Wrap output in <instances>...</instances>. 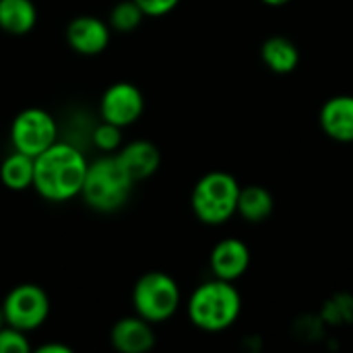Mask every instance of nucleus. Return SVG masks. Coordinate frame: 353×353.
Returning <instances> with one entry per match:
<instances>
[{"mask_svg": "<svg viewBox=\"0 0 353 353\" xmlns=\"http://www.w3.org/2000/svg\"><path fill=\"white\" fill-rule=\"evenodd\" d=\"M89 161L72 143L56 141L35 157L33 188L50 203L72 201L81 194Z\"/></svg>", "mask_w": 353, "mask_h": 353, "instance_id": "1", "label": "nucleus"}, {"mask_svg": "<svg viewBox=\"0 0 353 353\" xmlns=\"http://www.w3.org/2000/svg\"><path fill=\"white\" fill-rule=\"evenodd\" d=\"M137 182L120 163L118 155H103L89 163L81 196L97 213H114L126 205Z\"/></svg>", "mask_w": 353, "mask_h": 353, "instance_id": "2", "label": "nucleus"}, {"mask_svg": "<svg viewBox=\"0 0 353 353\" xmlns=\"http://www.w3.org/2000/svg\"><path fill=\"white\" fill-rule=\"evenodd\" d=\"M242 312V296L234 281L211 279L199 285L188 300V316L194 327L207 333L230 329Z\"/></svg>", "mask_w": 353, "mask_h": 353, "instance_id": "3", "label": "nucleus"}, {"mask_svg": "<svg viewBox=\"0 0 353 353\" xmlns=\"http://www.w3.org/2000/svg\"><path fill=\"white\" fill-rule=\"evenodd\" d=\"M238 180L228 172H209L192 188L190 205L205 225H223L238 213Z\"/></svg>", "mask_w": 353, "mask_h": 353, "instance_id": "4", "label": "nucleus"}, {"mask_svg": "<svg viewBox=\"0 0 353 353\" xmlns=\"http://www.w3.org/2000/svg\"><path fill=\"white\" fill-rule=\"evenodd\" d=\"M180 288L174 277L163 271L145 273L132 288V306L134 312L149 321L151 325L165 323L180 308Z\"/></svg>", "mask_w": 353, "mask_h": 353, "instance_id": "5", "label": "nucleus"}, {"mask_svg": "<svg viewBox=\"0 0 353 353\" xmlns=\"http://www.w3.org/2000/svg\"><path fill=\"white\" fill-rule=\"evenodd\" d=\"M58 141V124L43 108H27L19 112L10 124V145L14 151L37 157Z\"/></svg>", "mask_w": 353, "mask_h": 353, "instance_id": "6", "label": "nucleus"}, {"mask_svg": "<svg viewBox=\"0 0 353 353\" xmlns=\"http://www.w3.org/2000/svg\"><path fill=\"white\" fill-rule=\"evenodd\" d=\"M0 306L6 325L25 333L39 329L50 316V298L46 290L35 283H21L12 288Z\"/></svg>", "mask_w": 353, "mask_h": 353, "instance_id": "7", "label": "nucleus"}, {"mask_svg": "<svg viewBox=\"0 0 353 353\" xmlns=\"http://www.w3.org/2000/svg\"><path fill=\"white\" fill-rule=\"evenodd\" d=\"M143 110H145V97L141 89L126 81L110 85L99 101L101 120L112 122L120 128L134 124L141 118Z\"/></svg>", "mask_w": 353, "mask_h": 353, "instance_id": "8", "label": "nucleus"}, {"mask_svg": "<svg viewBox=\"0 0 353 353\" xmlns=\"http://www.w3.org/2000/svg\"><path fill=\"white\" fill-rule=\"evenodd\" d=\"M66 41L81 56H97L110 43V25L91 14L74 17L66 25Z\"/></svg>", "mask_w": 353, "mask_h": 353, "instance_id": "9", "label": "nucleus"}, {"mask_svg": "<svg viewBox=\"0 0 353 353\" xmlns=\"http://www.w3.org/2000/svg\"><path fill=\"white\" fill-rule=\"evenodd\" d=\"M213 277L223 281H236L240 279L248 267H250V250L248 246L238 238H225L211 250L209 259Z\"/></svg>", "mask_w": 353, "mask_h": 353, "instance_id": "10", "label": "nucleus"}, {"mask_svg": "<svg viewBox=\"0 0 353 353\" xmlns=\"http://www.w3.org/2000/svg\"><path fill=\"white\" fill-rule=\"evenodd\" d=\"M110 341L120 353H147L155 347V333L149 321L134 314L120 319L112 327Z\"/></svg>", "mask_w": 353, "mask_h": 353, "instance_id": "11", "label": "nucleus"}, {"mask_svg": "<svg viewBox=\"0 0 353 353\" xmlns=\"http://www.w3.org/2000/svg\"><path fill=\"white\" fill-rule=\"evenodd\" d=\"M321 128L337 143H353V95H335L321 108Z\"/></svg>", "mask_w": 353, "mask_h": 353, "instance_id": "12", "label": "nucleus"}, {"mask_svg": "<svg viewBox=\"0 0 353 353\" xmlns=\"http://www.w3.org/2000/svg\"><path fill=\"white\" fill-rule=\"evenodd\" d=\"M116 155L134 182L151 178L159 170V163H161L159 149L147 139H139V141L124 145Z\"/></svg>", "mask_w": 353, "mask_h": 353, "instance_id": "13", "label": "nucleus"}, {"mask_svg": "<svg viewBox=\"0 0 353 353\" xmlns=\"http://www.w3.org/2000/svg\"><path fill=\"white\" fill-rule=\"evenodd\" d=\"M261 58L265 66L277 74H290L300 64V52L296 43L285 35H271L261 48Z\"/></svg>", "mask_w": 353, "mask_h": 353, "instance_id": "14", "label": "nucleus"}, {"mask_svg": "<svg viewBox=\"0 0 353 353\" xmlns=\"http://www.w3.org/2000/svg\"><path fill=\"white\" fill-rule=\"evenodd\" d=\"M37 23L33 0H0V29L10 35H25Z\"/></svg>", "mask_w": 353, "mask_h": 353, "instance_id": "15", "label": "nucleus"}, {"mask_svg": "<svg viewBox=\"0 0 353 353\" xmlns=\"http://www.w3.org/2000/svg\"><path fill=\"white\" fill-rule=\"evenodd\" d=\"M33 174H35V157L14 151L6 155L0 163V180L10 190H27L33 188Z\"/></svg>", "mask_w": 353, "mask_h": 353, "instance_id": "16", "label": "nucleus"}, {"mask_svg": "<svg viewBox=\"0 0 353 353\" xmlns=\"http://www.w3.org/2000/svg\"><path fill=\"white\" fill-rule=\"evenodd\" d=\"M275 209V199L265 186H242L238 196V213L248 223H263Z\"/></svg>", "mask_w": 353, "mask_h": 353, "instance_id": "17", "label": "nucleus"}, {"mask_svg": "<svg viewBox=\"0 0 353 353\" xmlns=\"http://www.w3.org/2000/svg\"><path fill=\"white\" fill-rule=\"evenodd\" d=\"M145 19V12L141 10V6L134 0H120L112 12H110V27L120 31V33H128L134 31Z\"/></svg>", "mask_w": 353, "mask_h": 353, "instance_id": "18", "label": "nucleus"}, {"mask_svg": "<svg viewBox=\"0 0 353 353\" xmlns=\"http://www.w3.org/2000/svg\"><path fill=\"white\" fill-rule=\"evenodd\" d=\"M321 319L329 325H350V323H353V298L345 296V294L331 298L325 304Z\"/></svg>", "mask_w": 353, "mask_h": 353, "instance_id": "19", "label": "nucleus"}, {"mask_svg": "<svg viewBox=\"0 0 353 353\" xmlns=\"http://www.w3.org/2000/svg\"><path fill=\"white\" fill-rule=\"evenodd\" d=\"M91 139H93V145H95L99 151H103V153H114V151H118L120 145H122V128L116 126V124H112V122L101 120V122L93 128Z\"/></svg>", "mask_w": 353, "mask_h": 353, "instance_id": "20", "label": "nucleus"}, {"mask_svg": "<svg viewBox=\"0 0 353 353\" xmlns=\"http://www.w3.org/2000/svg\"><path fill=\"white\" fill-rule=\"evenodd\" d=\"M31 352V343L25 331L4 325L0 329V353H27Z\"/></svg>", "mask_w": 353, "mask_h": 353, "instance_id": "21", "label": "nucleus"}, {"mask_svg": "<svg viewBox=\"0 0 353 353\" xmlns=\"http://www.w3.org/2000/svg\"><path fill=\"white\" fill-rule=\"evenodd\" d=\"M134 2L141 6L145 17H163L172 12L180 0H134Z\"/></svg>", "mask_w": 353, "mask_h": 353, "instance_id": "22", "label": "nucleus"}, {"mask_svg": "<svg viewBox=\"0 0 353 353\" xmlns=\"http://www.w3.org/2000/svg\"><path fill=\"white\" fill-rule=\"evenodd\" d=\"M37 353H70V347L64 343H46L37 347Z\"/></svg>", "mask_w": 353, "mask_h": 353, "instance_id": "23", "label": "nucleus"}, {"mask_svg": "<svg viewBox=\"0 0 353 353\" xmlns=\"http://www.w3.org/2000/svg\"><path fill=\"white\" fill-rule=\"evenodd\" d=\"M265 4H269V6H283V4H288L290 0H263Z\"/></svg>", "mask_w": 353, "mask_h": 353, "instance_id": "24", "label": "nucleus"}, {"mask_svg": "<svg viewBox=\"0 0 353 353\" xmlns=\"http://www.w3.org/2000/svg\"><path fill=\"white\" fill-rule=\"evenodd\" d=\"M6 325V321H4V312H2V306H0V329Z\"/></svg>", "mask_w": 353, "mask_h": 353, "instance_id": "25", "label": "nucleus"}]
</instances>
